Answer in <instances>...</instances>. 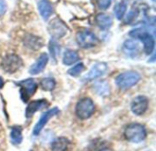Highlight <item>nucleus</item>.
<instances>
[{
	"mask_svg": "<svg viewBox=\"0 0 156 151\" xmlns=\"http://www.w3.org/2000/svg\"><path fill=\"white\" fill-rule=\"evenodd\" d=\"M130 36L140 39L144 43V50L147 55H151L154 50V36L146 32L144 28H135L130 32Z\"/></svg>",
	"mask_w": 156,
	"mask_h": 151,
	"instance_id": "obj_1",
	"label": "nucleus"
},
{
	"mask_svg": "<svg viewBox=\"0 0 156 151\" xmlns=\"http://www.w3.org/2000/svg\"><path fill=\"white\" fill-rule=\"evenodd\" d=\"M124 135L129 141L139 143L146 138V130L143 125L133 123L126 128Z\"/></svg>",
	"mask_w": 156,
	"mask_h": 151,
	"instance_id": "obj_2",
	"label": "nucleus"
},
{
	"mask_svg": "<svg viewBox=\"0 0 156 151\" xmlns=\"http://www.w3.org/2000/svg\"><path fill=\"white\" fill-rule=\"evenodd\" d=\"M141 77L137 72L134 71H129V72H124L122 74H120L116 79L115 83L116 85L122 88V89H127L137 84L140 80Z\"/></svg>",
	"mask_w": 156,
	"mask_h": 151,
	"instance_id": "obj_3",
	"label": "nucleus"
},
{
	"mask_svg": "<svg viewBox=\"0 0 156 151\" xmlns=\"http://www.w3.org/2000/svg\"><path fill=\"white\" fill-rule=\"evenodd\" d=\"M95 106L90 98H83L80 100L76 106V114L80 119L89 118L94 112Z\"/></svg>",
	"mask_w": 156,
	"mask_h": 151,
	"instance_id": "obj_4",
	"label": "nucleus"
},
{
	"mask_svg": "<svg viewBox=\"0 0 156 151\" xmlns=\"http://www.w3.org/2000/svg\"><path fill=\"white\" fill-rule=\"evenodd\" d=\"M22 64V59L18 56L15 54H10L4 57L2 61V67L6 73L13 74L20 69Z\"/></svg>",
	"mask_w": 156,
	"mask_h": 151,
	"instance_id": "obj_5",
	"label": "nucleus"
},
{
	"mask_svg": "<svg viewBox=\"0 0 156 151\" xmlns=\"http://www.w3.org/2000/svg\"><path fill=\"white\" fill-rule=\"evenodd\" d=\"M76 39L80 46L83 48L92 47L98 44V39L95 35L89 30L80 31L76 36Z\"/></svg>",
	"mask_w": 156,
	"mask_h": 151,
	"instance_id": "obj_6",
	"label": "nucleus"
},
{
	"mask_svg": "<svg viewBox=\"0 0 156 151\" xmlns=\"http://www.w3.org/2000/svg\"><path fill=\"white\" fill-rule=\"evenodd\" d=\"M48 32L51 35V36L54 39L57 38H60L62 36H64L68 31L67 26L58 18H54L52 19L48 26Z\"/></svg>",
	"mask_w": 156,
	"mask_h": 151,
	"instance_id": "obj_7",
	"label": "nucleus"
},
{
	"mask_svg": "<svg viewBox=\"0 0 156 151\" xmlns=\"http://www.w3.org/2000/svg\"><path fill=\"white\" fill-rule=\"evenodd\" d=\"M17 85L20 87V93L21 98L24 101H27L37 90V83L34 79L27 78L25 80H22L17 83Z\"/></svg>",
	"mask_w": 156,
	"mask_h": 151,
	"instance_id": "obj_8",
	"label": "nucleus"
},
{
	"mask_svg": "<svg viewBox=\"0 0 156 151\" xmlns=\"http://www.w3.org/2000/svg\"><path fill=\"white\" fill-rule=\"evenodd\" d=\"M58 113V108H51V109L48 110L47 112H45V113L41 116V118H40V119L38 120V122L36 124V126H35V128H34V129H33V134H34V135H38V134L40 133V131L42 130V129L45 127V125L48 122V120H49L52 117H54L55 115H57Z\"/></svg>",
	"mask_w": 156,
	"mask_h": 151,
	"instance_id": "obj_9",
	"label": "nucleus"
},
{
	"mask_svg": "<svg viewBox=\"0 0 156 151\" xmlns=\"http://www.w3.org/2000/svg\"><path fill=\"white\" fill-rule=\"evenodd\" d=\"M148 108V99L145 97L139 96L135 98L132 103V111L135 115L144 114Z\"/></svg>",
	"mask_w": 156,
	"mask_h": 151,
	"instance_id": "obj_10",
	"label": "nucleus"
},
{
	"mask_svg": "<svg viewBox=\"0 0 156 151\" xmlns=\"http://www.w3.org/2000/svg\"><path fill=\"white\" fill-rule=\"evenodd\" d=\"M106 71H107V65L105 63H97L91 67L90 72L84 77V79L85 80L95 79L104 75Z\"/></svg>",
	"mask_w": 156,
	"mask_h": 151,
	"instance_id": "obj_11",
	"label": "nucleus"
},
{
	"mask_svg": "<svg viewBox=\"0 0 156 151\" xmlns=\"http://www.w3.org/2000/svg\"><path fill=\"white\" fill-rule=\"evenodd\" d=\"M48 62V56L46 53L41 54L40 57L37 58V60L29 68V73L32 75H37L40 73L46 67Z\"/></svg>",
	"mask_w": 156,
	"mask_h": 151,
	"instance_id": "obj_12",
	"label": "nucleus"
},
{
	"mask_svg": "<svg viewBox=\"0 0 156 151\" xmlns=\"http://www.w3.org/2000/svg\"><path fill=\"white\" fill-rule=\"evenodd\" d=\"M38 11L40 15L45 19H48V17L53 13V6L48 0H40L37 4Z\"/></svg>",
	"mask_w": 156,
	"mask_h": 151,
	"instance_id": "obj_13",
	"label": "nucleus"
},
{
	"mask_svg": "<svg viewBox=\"0 0 156 151\" xmlns=\"http://www.w3.org/2000/svg\"><path fill=\"white\" fill-rule=\"evenodd\" d=\"M47 106H48V102H47V100H44V99L32 101L31 103H29V105L27 108V110H26V116H27V118L32 117L34 113H36L37 111L44 108Z\"/></svg>",
	"mask_w": 156,
	"mask_h": 151,
	"instance_id": "obj_14",
	"label": "nucleus"
},
{
	"mask_svg": "<svg viewBox=\"0 0 156 151\" xmlns=\"http://www.w3.org/2000/svg\"><path fill=\"white\" fill-rule=\"evenodd\" d=\"M24 44L27 46V47H29L30 49H33L34 51H37L38 48H40L41 46H42V45H43V43H42V40L39 38V37H37V36H33V35H28V36H27L26 37H25V39H24Z\"/></svg>",
	"mask_w": 156,
	"mask_h": 151,
	"instance_id": "obj_15",
	"label": "nucleus"
},
{
	"mask_svg": "<svg viewBox=\"0 0 156 151\" xmlns=\"http://www.w3.org/2000/svg\"><path fill=\"white\" fill-rule=\"evenodd\" d=\"M97 24L101 29H108L112 25V18L107 14H99L96 17Z\"/></svg>",
	"mask_w": 156,
	"mask_h": 151,
	"instance_id": "obj_16",
	"label": "nucleus"
},
{
	"mask_svg": "<svg viewBox=\"0 0 156 151\" xmlns=\"http://www.w3.org/2000/svg\"><path fill=\"white\" fill-rule=\"evenodd\" d=\"M69 147V140L66 138H58L52 142V151H66Z\"/></svg>",
	"mask_w": 156,
	"mask_h": 151,
	"instance_id": "obj_17",
	"label": "nucleus"
},
{
	"mask_svg": "<svg viewBox=\"0 0 156 151\" xmlns=\"http://www.w3.org/2000/svg\"><path fill=\"white\" fill-rule=\"evenodd\" d=\"M79 55L76 51L73 50H67L64 53L63 56V63L67 66L72 65L74 63H76L79 60Z\"/></svg>",
	"mask_w": 156,
	"mask_h": 151,
	"instance_id": "obj_18",
	"label": "nucleus"
},
{
	"mask_svg": "<svg viewBox=\"0 0 156 151\" xmlns=\"http://www.w3.org/2000/svg\"><path fill=\"white\" fill-rule=\"evenodd\" d=\"M123 49L129 56H135V53L138 52V45L133 40H126L123 44Z\"/></svg>",
	"mask_w": 156,
	"mask_h": 151,
	"instance_id": "obj_19",
	"label": "nucleus"
},
{
	"mask_svg": "<svg viewBox=\"0 0 156 151\" xmlns=\"http://www.w3.org/2000/svg\"><path fill=\"white\" fill-rule=\"evenodd\" d=\"M10 138H11V141L14 144H19L22 141V132H21V129L19 127H14L11 129L10 132Z\"/></svg>",
	"mask_w": 156,
	"mask_h": 151,
	"instance_id": "obj_20",
	"label": "nucleus"
},
{
	"mask_svg": "<svg viewBox=\"0 0 156 151\" xmlns=\"http://www.w3.org/2000/svg\"><path fill=\"white\" fill-rule=\"evenodd\" d=\"M94 88L100 95L105 96L109 94V85L107 84V82L100 81L94 85Z\"/></svg>",
	"mask_w": 156,
	"mask_h": 151,
	"instance_id": "obj_21",
	"label": "nucleus"
},
{
	"mask_svg": "<svg viewBox=\"0 0 156 151\" xmlns=\"http://www.w3.org/2000/svg\"><path fill=\"white\" fill-rule=\"evenodd\" d=\"M126 12V4L123 2H120L118 3L115 7H114V14L117 17V19H122L124 15Z\"/></svg>",
	"mask_w": 156,
	"mask_h": 151,
	"instance_id": "obj_22",
	"label": "nucleus"
},
{
	"mask_svg": "<svg viewBox=\"0 0 156 151\" xmlns=\"http://www.w3.org/2000/svg\"><path fill=\"white\" fill-rule=\"evenodd\" d=\"M55 80L53 78L50 77H47V78H43L40 82V86L44 90L47 91H51L54 88H55Z\"/></svg>",
	"mask_w": 156,
	"mask_h": 151,
	"instance_id": "obj_23",
	"label": "nucleus"
},
{
	"mask_svg": "<svg viewBox=\"0 0 156 151\" xmlns=\"http://www.w3.org/2000/svg\"><path fill=\"white\" fill-rule=\"evenodd\" d=\"M83 69H84V65L82 63H79L76 66H74L73 67H71L68 71V73L72 77H78L83 71Z\"/></svg>",
	"mask_w": 156,
	"mask_h": 151,
	"instance_id": "obj_24",
	"label": "nucleus"
},
{
	"mask_svg": "<svg viewBox=\"0 0 156 151\" xmlns=\"http://www.w3.org/2000/svg\"><path fill=\"white\" fill-rule=\"evenodd\" d=\"M48 48H49V52H50V54H51L53 58L56 57L58 56V54L59 53V45L55 40H53V39L50 40Z\"/></svg>",
	"mask_w": 156,
	"mask_h": 151,
	"instance_id": "obj_25",
	"label": "nucleus"
},
{
	"mask_svg": "<svg viewBox=\"0 0 156 151\" xmlns=\"http://www.w3.org/2000/svg\"><path fill=\"white\" fill-rule=\"evenodd\" d=\"M137 15H138V11L135 9H133V10H131L130 12H129V14L127 15V16H126V19H125V23H131V22H133L136 17H137Z\"/></svg>",
	"mask_w": 156,
	"mask_h": 151,
	"instance_id": "obj_26",
	"label": "nucleus"
},
{
	"mask_svg": "<svg viewBox=\"0 0 156 151\" xmlns=\"http://www.w3.org/2000/svg\"><path fill=\"white\" fill-rule=\"evenodd\" d=\"M112 4V0H97V5L101 9H107Z\"/></svg>",
	"mask_w": 156,
	"mask_h": 151,
	"instance_id": "obj_27",
	"label": "nucleus"
},
{
	"mask_svg": "<svg viewBox=\"0 0 156 151\" xmlns=\"http://www.w3.org/2000/svg\"><path fill=\"white\" fill-rule=\"evenodd\" d=\"M6 3L5 0H0V16L3 15L6 11Z\"/></svg>",
	"mask_w": 156,
	"mask_h": 151,
	"instance_id": "obj_28",
	"label": "nucleus"
},
{
	"mask_svg": "<svg viewBox=\"0 0 156 151\" xmlns=\"http://www.w3.org/2000/svg\"><path fill=\"white\" fill-rule=\"evenodd\" d=\"M3 86H4V81H3V79L0 77V88H1Z\"/></svg>",
	"mask_w": 156,
	"mask_h": 151,
	"instance_id": "obj_29",
	"label": "nucleus"
},
{
	"mask_svg": "<svg viewBox=\"0 0 156 151\" xmlns=\"http://www.w3.org/2000/svg\"><path fill=\"white\" fill-rule=\"evenodd\" d=\"M153 1H155V0H153Z\"/></svg>",
	"mask_w": 156,
	"mask_h": 151,
	"instance_id": "obj_30",
	"label": "nucleus"
}]
</instances>
